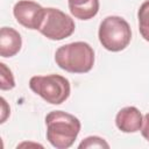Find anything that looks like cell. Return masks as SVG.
Masks as SVG:
<instances>
[{
	"mask_svg": "<svg viewBox=\"0 0 149 149\" xmlns=\"http://www.w3.org/2000/svg\"><path fill=\"white\" fill-rule=\"evenodd\" d=\"M47 140L57 149H68L76 141L80 132V121L74 115L52 111L45 116Z\"/></svg>",
	"mask_w": 149,
	"mask_h": 149,
	"instance_id": "obj_1",
	"label": "cell"
},
{
	"mask_svg": "<svg viewBox=\"0 0 149 149\" xmlns=\"http://www.w3.org/2000/svg\"><path fill=\"white\" fill-rule=\"evenodd\" d=\"M55 62L71 73H86L94 64V51L86 42H73L59 47L55 52Z\"/></svg>",
	"mask_w": 149,
	"mask_h": 149,
	"instance_id": "obj_2",
	"label": "cell"
},
{
	"mask_svg": "<svg viewBox=\"0 0 149 149\" xmlns=\"http://www.w3.org/2000/svg\"><path fill=\"white\" fill-rule=\"evenodd\" d=\"M98 36L101 45L106 50L118 52L130 43L132 30L125 19L120 16H107L99 26Z\"/></svg>",
	"mask_w": 149,
	"mask_h": 149,
	"instance_id": "obj_3",
	"label": "cell"
},
{
	"mask_svg": "<svg viewBox=\"0 0 149 149\" xmlns=\"http://www.w3.org/2000/svg\"><path fill=\"white\" fill-rule=\"evenodd\" d=\"M30 90L51 105H61L70 95V81L59 74L34 76L29 80Z\"/></svg>",
	"mask_w": 149,
	"mask_h": 149,
	"instance_id": "obj_4",
	"label": "cell"
},
{
	"mask_svg": "<svg viewBox=\"0 0 149 149\" xmlns=\"http://www.w3.org/2000/svg\"><path fill=\"white\" fill-rule=\"evenodd\" d=\"M74 21L57 8H45V14L41 28L38 29L42 35L52 41H61L72 35L74 31Z\"/></svg>",
	"mask_w": 149,
	"mask_h": 149,
	"instance_id": "obj_5",
	"label": "cell"
},
{
	"mask_svg": "<svg viewBox=\"0 0 149 149\" xmlns=\"http://www.w3.org/2000/svg\"><path fill=\"white\" fill-rule=\"evenodd\" d=\"M13 14L16 21L28 29H40L44 19L45 8L35 1L20 0L14 5Z\"/></svg>",
	"mask_w": 149,
	"mask_h": 149,
	"instance_id": "obj_6",
	"label": "cell"
},
{
	"mask_svg": "<svg viewBox=\"0 0 149 149\" xmlns=\"http://www.w3.org/2000/svg\"><path fill=\"white\" fill-rule=\"evenodd\" d=\"M142 122L143 116L134 106H128L120 109L115 116L116 127L123 133H135L141 130Z\"/></svg>",
	"mask_w": 149,
	"mask_h": 149,
	"instance_id": "obj_7",
	"label": "cell"
},
{
	"mask_svg": "<svg viewBox=\"0 0 149 149\" xmlns=\"http://www.w3.org/2000/svg\"><path fill=\"white\" fill-rule=\"evenodd\" d=\"M22 45V40L20 34L10 28L2 27L0 30V56L1 57H13L15 56Z\"/></svg>",
	"mask_w": 149,
	"mask_h": 149,
	"instance_id": "obj_8",
	"label": "cell"
},
{
	"mask_svg": "<svg viewBox=\"0 0 149 149\" xmlns=\"http://www.w3.org/2000/svg\"><path fill=\"white\" fill-rule=\"evenodd\" d=\"M71 14L79 20H90L99 10V0H68Z\"/></svg>",
	"mask_w": 149,
	"mask_h": 149,
	"instance_id": "obj_9",
	"label": "cell"
},
{
	"mask_svg": "<svg viewBox=\"0 0 149 149\" xmlns=\"http://www.w3.org/2000/svg\"><path fill=\"white\" fill-rule=\"evenodd\" d=\"M139 29L142 37L149 42V0L144 1L137 12Z\"/></svg>",
	"mask_w": 149,
	"mask_h": 149,
	"instance_id": "obj_10",
	"label": "cell"
},
{
	"mask_svg": "<svg viewBox=\"0 0 149 149\" xmlns=\"http://www.w3.org/2000/svg\"><path fill=\"white\" fill-rule=\"evenodd\" d=\"M0 88L2 91L12 90L15 86V80L12 71L6 66L5 63H0Z\"/></svg>",
	"mask_w": 149,
	"mask_h": 149,
	"instance_id": "obj_11",
	"label": "cell"
},
{
	"mask_svg": "<svg viewBox=\"0 0 149 149\" xmlns=\"http://www.w3.org/2000/svg\"><path fill=\"white\" fill-rule=\"evenodd\" d=\"M83 148H109V144L99 136H88L79 144V149Z\"/></svg>",
	"mask_w": 149,
	"mask_h": 149,
	"instance_id": "obj_12",
	"label": "cell"
},
{
	"mask_svg": "<svg viewBox=\"0 0 149 149\" xmlns=\"http://www.w3.org/2000/svg\"><path fill=\"white\" fill-rule=\"evenodd\" d=\"M141 133L142 136L149 142V113H147L143 118V122H142V127H141Z\"/></svg>",
	"mask_w": 149,
	"mask_h": 149,
	"instance_id": "obj_13",
	"label": "cell"
},
{
	"mask_svg": "<svg viewBox=\"0 0 149 149\" xmlns=\"http://www.w3.org/2000/svg\"><path fill=\"white\" fill-rule=\"evenodd\" d=\"M1 102H2V116H1V123H2L6 120V115H5V113H6V109H5V107H6V100L3 98H1Z\"/></svg>",
	"mask_w": 149,
	"mask_h": 149,
	"instance_id": "obj_14",
	"label": "cell"
}]
</instances>
